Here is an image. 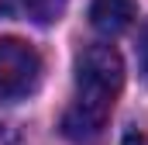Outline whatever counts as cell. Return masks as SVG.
I'll use <instances>...</instances> for the list:
<instances>
[{"mask_svg": "<svg viewBox=\"0 0 148 145\" xmlns=\"http://www.w3.org/2000/svg\"><path fill=\"white\" fill-rule=\"evenodd\" d=\"M138 17V0H93L90 3V21L100 35H121L134 24Z\"/></svg>", "mask_w": 148, "mask_h": 145, "instance_id": "obj_3", "label": "cell"}, {"mask_svg": "<svg viewBox=\"0 0 148 145\" xmlns=\"http://www.w3.org/2000/svg\"><path fill=\"white\" fill-rule=\"evenodd\" d=\"M21 7L35 17L38 24H52V21H59V14L66 10V0H21Z\"/></svg>", "mask_w": 148, "mask_h": 145, "instance_id": "obj_4", "label": "cell"}, {"mask_svg": "<svg viewBox=\"0 0 148 145\" xmlns=\"http://www.w3.org/2000/svg\"><path fill=\"white\" fill-rule=\"evenodd\" d=\"M0 7H3V0H0Z\"/></svg>", "mask_w": 148, "mask_h": 145, "instance_id": "obj_6", "label": "cell"}, {"mask_svg": "<svg viewBox=\"0 0 148 145\" xmlns=\"http://www.w3.org/2000/svg\"><path fill=\"white\" fill-rule=\"evenodd\" d=\"M124 86V62L114 45H86L76 59V97L66 117L62 131L73 142H90L103 131L114 100Z\"/></svg>", "mask_w": 148, "mask_h": 145, "instance_id": "obj_1", "label": "cell"}, {"mask_svg": "<svg viewBox=\"0 0 148 145\" xmlns=\"http://www.w3.org/2000/svg\"><path fill=\"white\" fill-rule=\"evenodd\" d=\"M138 69L148 83V21L141 24V35H138Z\"/></svg>", "mask_w": 148, "mask_h": 145, "instance_id": "obj_5", "label": "cell"}, {"mask_svg": "<svg viewBox=\"0 0 148 145\" xmlns=\"http://www.w3.org/2000/svg\"><path fill=\"white\" fill-rule=\"evenodd\" d=\"M41 79V55L21 38H0V104L28 97Z\"/></svg>", "mask_w": 148, "mask_h": 145, "instance_id": "obj_2", "label": "cell"}]
</instances>
